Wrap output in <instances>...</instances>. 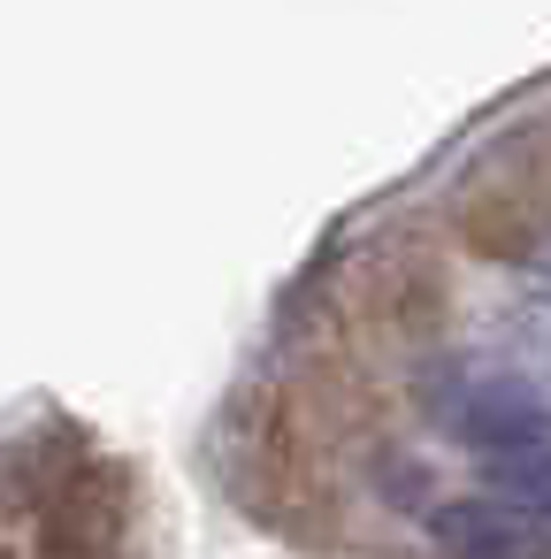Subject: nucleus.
<instances>
[{
	"instance_id": "nucleus-3",
	"label": "nucleus",
	"mask_w": 551,
	"mask_h": 559,
	"mask_svg": "<svg viewBox=\"0 0 551 559\" xmlns=\"http://www.w3.org/2000/svg\"><path fill=\"white\" fill-rule=\"evenodd\" d=\"M482 467H490V483H498V490L551 498V414H543L536 429H520V437L490 444V452H482Z\"/></svg>"
},
{
	"instance_id": "nucleus-4",
	"label": "nucleus",
	"mask_w": 551,
	"mask_h": 559,
	"mask_svg": "<svg viewBox=\"0 0 551 559\" xmlns=\"http://www.w3.org/2000/svg\"><path fill=\"white\" fill-rule=\"evenodd\" d=\"M513 353L551 383V299H528V307H513Z\"/></svg>"
},
{
	"instance_id": "nucleus-1",
	"label": "nucleus",
	"mask_w": 551,
	"mask_h": 559,
	"mask_svg": "<svg viewBox=\"0 0 551 559\" xmlns=\"http://www.w3.org/2000/svg\"><path fill=\"white\" fill-rule=\"evenodd\" d=\"M429 528L444 559H551V498H520V490L452 498Z\"/></svg>"
},
{
	"instance_id": "nucleus-2",
	"label": "nucleus",
	"mask_w": 551,
	"mask_h": 559,
	"mask_svg": "<svg viewBox=\"0 0 551 559\" xmlns=\"http://www.w3.org/2000/svg\"><path fill=\"white\" fill-rule=\"evenodd\" d=\"M543 414H551V406H543L520 376H467V383H452V399H444V429L467 437L475 452H490V444L536 429Z\"/></svg>"
}]
</instances>
